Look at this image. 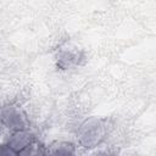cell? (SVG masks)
<instances>
[{"label":"cell","instance_id":"cell-7","mask_svg":"<svg viewBox=\"0 0 156 156\" xmlns=\"http://www.w3.org/2000/svg\"><path fill=\"white\" fill-rule=\"evenodd\" d=\"M94 156H118V152L116 150L108 149V150H101V151L96 152Z\"/></svg>","mask_w":156,"mask_h":156},{"label":"cell","instance_id":"cell-4","mask_svg":"<svg viewBox=\"0 0 156 156\" xmlns=\"http://www.w3.org/2000/svg\"><path fill=\"white\" fill-rule=\"evenodd\" d=\"M48 156H78V150L76 144L71 141H55L46 150Z\"/></svg>","mask_w":156,"mask_h":156},{"label":"cell","instance_id":"cell-6","mask_svg":"<svg viewBox=\"0 0 156 156\" xmlns=\"http://www.w3.org/2000/svg\"><path fill=\"white\" fill-rule=\"evenodd\" d=\"M0 156H17V152L12 150L7 144L0 143Z\"/></svg>","mask_w":156,"mask_h":156},{"label":"cell","instance_id":"cell-3","mask_svg":"<svg viewBox=\"0 0 156 156\" xmlns=\"http://www.w3.org/2000/svg\"><path fill=\"white\" fill-rule=\"evenodd\" d=\"M33 141H35V136L29 129L13 130L4 140V143L7 144L17 154L20 151H22L23 149H26L28 145H30Z\"/></svg>","mask_w":156,"mask_h":156},{"label":"cell","instance_id":"cell-1","mask_svg":"<svg viewBox=\"0 0 156 156\" xmlns=\"http://www.w3.org/2000/svg\"><path fill=\"white\" fill-rule=\"evenodd\" d=\"M106 135V124L102 118L89 117L78 129L79 144L85 149H94L101 144Z\"/></svg>","mask_w":156,"mask_h":156},{"label":"cell","instance_id":"cell-2","mask_svg":"<svg viewBox=\"0 0 156 156\" xmlns=\"http://www.w3.org/2000/svg\"><path fill=\"white\" fill-rule=\"evenodd\" d=\"M0 122L4 128L13 132L28 129V119L23 110L15 105H9L0 108Z\"/></svg>","mask_w":156,"mask_h":156},{"label":"cell","instance_id":"cell-5","mask_svg":"<svg viewBox=\"0 0 156 156\" xmlns=\"http://www.w3.org/2000/svg\"><path fill=\"white\" fill-rule=\"evenodd\" d=\"M17 156H48V152L44 145L35 140L30 145H28L26 149L20 151Z\"/></svg>","mask_w":156,"mask_h":156},{"label":"cell","instance_id":"cell-8","mask_svg":"<svg viewBox=\"0 0 156 156\" xmlns=\"http://www.w3.org/2000/svg\"><path fill=\"white\" fill-rule=\"evenodd\" d=\"M4 126L1 124V122H0V139H1V136H2V134H4Z\"/></svg>","mask_w":156,"mask_h":156}]
</instances>
